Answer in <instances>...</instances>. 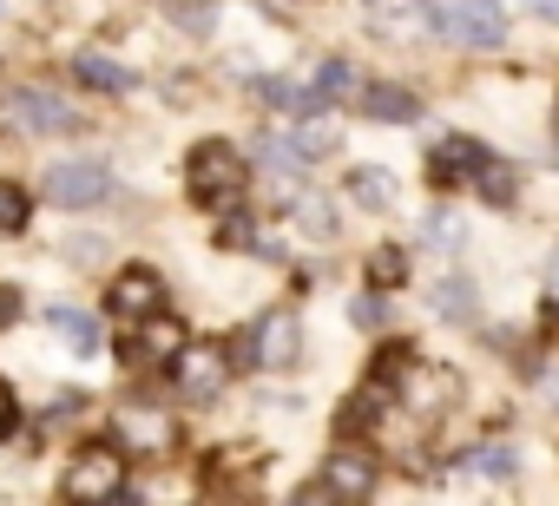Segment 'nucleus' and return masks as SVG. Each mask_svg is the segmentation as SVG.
Here are the masks:
<instances>
[{"label": "nucleus", "mask_w": 559, "mask_h": 506, "mask_svg": "<svg viewBox=\"0 0 559 506\" xmlns=\"http://www.w3.org/2000/svg\"><path fill=\"white\" fill-rule=\"evenodd\" d=\"M243 152L230 145V138H204L191 158H185V191L198 197V204H230V197H243Z\"/></svg>", "instance_id": "obj_1"}, {"label": "nucleus", "mask_w": 559, "mask_h": 506, "mask_svg": "<svg viewBox=\"0 0 559 506\" xmlns=\"http://www.w3.org/2000/svg\"><path fill=\"white\" fill-rule=\"evenodd\" d=\"M60 493H67V506H112L126 493V454L119 447L73 454V467L60 473Z\"/></svg>", "instance_id": "obj_2"}, {"label": "nucleus", "mask_w": 559, "mask_h": 506, "mask_svg": "<svg viewBox=\"0 0 559 506\" xmlns=\"http://www.w3.org/2000/svg\"><path fill=\"white\" fill-rule=\"evenodd\" d=\"M237 356H243L250 369H290V362L304 356V323H297V310H263V316L237 336Z\"/></svg>", "instance_id": "obj_3"}, {"label": "nucleus", "mask_w": 559, "mask_h": 506, "mask_svg": "<svg viewBox=\"0 0 559 506\" xmlns=\"http://www.w3.org/2000/svg\"><path fill=\"white\" fill-rule=\"evenodd\" d=\"M230 349H217V342H191L178 362H171V382H178V401H191V408H211V401H224V388H230Z\"/></svg>", "instance_id": "obj_4"}, {"label": "nucleus", "mask_w": 559, "mask_h": 506, "mask_svg": "<svg viewBox=\"0 0 559 506\" xmlns=\"http://www.w3.org/2000/svg\"><path fill=\"white\" fill-rule=\"evenodd\" d=\"M40 191H47L60 210H93V204H106V197H112V171H106V165H93V158H60V165H47Z\"/></svg>", "instance_id": "obj_5"}, {"label": "nucleus", "mask_w": 559, "mask_h": 506, "mask_svg": "<svg viewBox=\"0 0 559 506\" xmlns=\"http://www.w3.org/2000/svg\"><path fill=\"white\" fill-rule=\"evenodd\" d=\"M428 21L461 40V47H500L507 40V14L500 8H474V0H454V8H428Z\"/></svg>", "instance_id": "obj_6"}, {"label": "nucleus", "mask_w": 559, "mask_h": 506, "mask_svg": "<svg viewBox=\"0 0 559 506\" xmlns=\"http://www.w3.org/2000/svg\"><path fill=\"white\" fill-rule=\"evenodd\" d=\"M185 349H191L185 323H178V316H152V323H139V329H132V342H126V369H145V362H178Z\"/></svg>", "instance_id": "obj_7"}, {"label": "nucleus", "mask_w": 559, "mask_h": 506, "mask_svg": "<svg viewBox=\"0 0 559 506\" xmlns=\"http://www.w3.org/2000/svg\"><path fill=\"white\" fill-rule=\"evenodd\" d=\"M8 112H14V125H21V132H34V138H40V132H73V125H80V112H73L60 93H47V86L14 93V106H8Z\"/></svg>", "instance_id": "obj_8"}, {"label": "nucleus", "mask_w": 559, "mask_h": 506, "mask_svg": "<svg viewBox=\"0 0 559 506\" xmlns=\"http://www.w3.org/2000/svg\"><path fill=\"white\" fill-rule=\"evenodd\" d=\"M158 303H165V284H158V270L132 264V270H119V277H112V310H119V316H132V323H152V316H165Z\"/></svg>", "instance_id": "obj_9"}, {"label": "nucleus", "mask_w": 559, "mask_h": 506, "mask_svg": "<svg viewBox=\"0 0 559 506\" xmlns=\"http://www.w3.org/2000/svg\"><path fill=\"white\" fill-rule=\"evenodd\" d=\"M112 427H119V441L139 447V454H171V447H178V421L158 414V408H119Z\"/></svg>", "instance_id": "obj_10"}, {"label": "nucleus", "mask_w": 559, "mask_h": 506, "mask_svg": "<svg viewBox=\"0 0 559 506\" xmlns=\"http://www.w3.org/2000/svg\"><path fill=\"white\" fill-rule=\"evenodd\" d=\"M73 80L93 86V93H132V86H139V73H132L126 60H112L106 47H80V53H73Z\"/></svg>", "instance_id": "obj_11"}, {"label": "nucleus", "mask_w": 559, "mask_h": 506, "mask_svg": "<svg viewBox=\"0 0 559 506\" xmlns=\"http://www.w3.org/2000/svg\"><path fill=\"white\" fill-rule=\"evenodd\" d=\"M47 329L73 349V356H99V316L93 310H73V303H53L47 310Z\"/></svg>", "instance_id": "obj_12"}, {"label": "nucleus", "mask_w": 559, "mask_h": 506, "mask_svg": "<svg viewBox=\"0 0 559 506\" xmlns=\"http://www.w3.org/2000/svg\"><path fill=\"white\" fill-rule=\"evenodd\" d=\"M467 171H487V152H480L474 138H441V145L428 152V178H435V184L467 178Z\"/></svg>", "instance_id": "obj_13"}, {"label": "nucleus", "mask_w": 559, "mask_h": 506, "mask_svg": "<svg viewBox=\"0 0 559 506\" xmlns=\"http://www.w3.org/2000/svg\"><path fill=\"white\" fill-rule=\"evenodd\" d=\"M343 191H349V197H356V204H362V210H389V204H395V191H402V184H395V171H382V165H356V171H349V184H343Z\"/></svg>", "instance_id": "obj_14"}, {"label": "nucleus", "mask_w": 559, "mask_h": 506, "mask_svg": "<svg viewBox=\"0 0 559 506\" xmlns=\"http://www.w3.org/2000/svg\"><path fill=\"white\" fill-rule=\"evenodd\" d=\"M330 493H349V499H362L369 486H376V467H369V454L362 447H343L336 460H330V480H323Z\"/></svg>", "instance_id": "obj_15"}, {"label": "nucleus", "mask_w": 559, "mask_h": 506, "mask_svg": "<svg viewBox=\"0 0 559 506\" xmlns=\"http://www.w3.org/2000/svg\"><path fill=\"white\" fill-rule=\"evenodd\" d=\"M362 112L369 119H389V125H408V119H421V99L408 86H369L362 93Z\"/></svg>", "instance_id": "obj_16"}, {"label": "nucleus", "mask_w": 559, "mask_h": 506, "mask_svg": "<svg viewBox=\"0 0 559 506\" xmlns=\"http://www.w3.org/2000/svg\"><path fill=\"white\" fill-rule=\"evenodd\" d=\"M435 316H448V323H474V316H480V290H474V277H441V284H435Z\"/></svg>", "instance_id": "obj_17"}, {"label": "nucleus", "mask_w": 559, "mask_h": 506, "mask_svg": "<svg viewBox=\"0 0 559 506\" xmlns=\"http://www.w3.org/2000/svg\"><path fill=\"white\" fill-rule=\"evenodd\" d=\"M395 284H408V250H402V243L369 250V290L382 297V290H395Z\"/></svg>", "instance_id": "obj_18"}, {"label": "nucleus", "mask_w": 559, "mask_h": 506, "mask_svg": "<svg viewBox=\"0 0 559 506\" xmlns=\"http://www.w3.org/2000/svg\"><path fill=\"white\" fill-rule=\"evenodd\" d=\"M257 99L284 106V112H317V106H323L317 86H297V80H257Z\"/></svg>", "instance_id": "obj_19"}, {"label": "nucleus", "mask_w": 559, "mask_h": 506, "mask_svg": "<svg viewBox=\"0 0 559 506\" xmlns=\"http://www.w3.org/2000/svg\"><path fill=\"white\" fill-rule=\"evenodd\" d=\"M330 152H336V132H330V125H297V132L284 138V158H304V165H310V158H330Z\"/></svg>", "instance_id": "obj_20"}, {"label": "nucleus", "mask_w": 559, "mask_h": 506, "mask_svg": "<svg viewBox=\"0 0 559 506\" xmlns=\"http://www.w3.org/2000/svg\"><path fill=\"white\" fill-rule=\"evenodd\" d=\"M27 217H34V197L14 178H0V230H27Z\"/></svg>", "instance_id": "obj_21"}, {"label": "nucleus", "mask_w": 559, "mask_h": 506, "mask_svg": "<svg viewBox=\"0 0 559 506\" xmlns=\"http://www.w3.org/2000/svg\"><path fill=\"white\" fill-rule=\"evenodd\" d=\"M171 14V27H185V34H211V21H217V8H204V0H198V8H185V0H178V8H165Z\"/></svg>", "instance_id": "obj_22"}, {"label": "nucleus", "mask_w": 559, "mask_h": 506, "mask_svg": "<svg viewBox=\"0 0 559 506\" xmlns=\"http://www.w3.org/2000/svg\"><path fill=\"white\" fill-rule=\"evenodd\" d=\"M428 237H435V250H448V257H454V250H461V217L454 210H435L428 217Z\"/></svg>", "instance_id": "obj_23"}, {"label": "nucleus", "mask_w": 559, "mask_h": 506, "mask_svg": "<svg viewBox=\"0 0 559 506\" xmlns=\"http://www.w3.org/2000/svg\"><path fill=\"white\" fill-rule=\"evenodd\" d=\"M217 243H224V250H263V243H257V224H250V217H224Z\"/></svg>", "instance_id": "obj_24"}, {"label": "nucleus", "mask_w": 559, "mask_h": 506, "mask_svg": "<svg viewBox=\"0 0 559 506\" xmlns=\"http://www.w3.org/2000/svg\"><path fill=\"white\" fill-rule=\"evenodd\" d=\"M349 323H356V329H382V323H389V303L369 290V297H356V303H349Z\"/></svg>", "instance_id": "obj_25"}, {"label": "nucleus", "mask_w": 559, "mask_h": 506, "mask_svg": "<svg viewBox=\"0 0 559 506\" xmlns=\"http://www.w3.org/2000/svg\"><path fill=\"white\" fill-rule=\"evenodd\" d=\"M480 197H487V204H513V171L487 165V171H480Z\"/></svg>", "instance_id": "obj_26"}, {"label": "nucleus", "mask_w": 559, "mask_h": 506, "mask_svg": "<svg viewBox=\"0 0 559 506\" xmlns=\"http://www.w3.org/2000/svg\"><path fill=\"white\" fill-rule=\"evenodd\" d=\"M349 86H356V67L330 60V67H323V86H317V99H336V93H349Z\"/></svg>", "instance_id": "obj_27"}, {"label": "nucleus", "mask_w": 559, "mask_h": 506, "mask_svg": "<svg viewBox=\"0 0 559 506\" xmlns=\"http://www.w3.org/2000/svg\"><path fill=\"white\" fill-rule=\"evenodd\" d=\"M474 467H480L487 480H507V473H513V454H507V447H480V454H474Z\"/></svg>", "instance_id": "obj_28"}, {"label": "nucleus", "mask_w": 559, "mask_h": 506, "mask_svg": "<svg viewBox=\"0 0 559 506\" xmlns=\"http://www.w3.org/2000/svg\"><path fill=\"white\" fill-rule=\"evenodd\" d=\"M99 250H106V237H67V257L73 264H99Z\"/></svg>", "instance_id": "obj_29"}, {"label": "nucleus", "mask_w": 559, "mask_h": 506, "mask_svg": "<svg viewBox=\"0 0 559 506\" xmlns=\"http://www.w3.org/2000/svg\"><path fill=\"white\" fill-rule=\"evenodd\" d=\"M14 323H21V290L0 284V329H14Z\"/></svg>", "instance_id": "obj_30"}, {"label": "nucleus", "mask_w": 559, "mask_h": 506, "mask_svg": "<svg viewBox=\"0 0 559 506\" xmlns=\"http://www.w3.org/2000/svg\"><path fill=\"white\" fill-rule=\"evenodd\" d=\"M290 506H336V493L317 480V486H297V499H290Z\"/></svg>", "instance_id": "obj_31"}, {"label": "nucleus", "mask_w": 559, "mask_h": 506, "mask_svg": "<svg viewBox=\"0 0 559 506\" xmlns=\"http://www.w3.org/2000/svg\"><path fill=\"white\" fill-rule=\"evenodd\" d=\"M8 427H14V388L0 382V434H8Z\"/></svg>", "instance_id": "obj_32"}, {"label": "nucleus", "mask_w": 559, "mask_h": 506, "mask_svg": "<svg viewBox=\"0 0 559 506\" xmlns=\"http://www.w3.org/2000/svg\"><path fill=\"white\" fill-rule=\"evenodd\" d=\"M546 290H552V310H559V257H552V270H546Z\"/></svg>", "instance_id": "obj_33"}, {"label": "nucleus", "mask_w": 559, "mask_h": 506, "mask_svg": "<svg viewBox=\"0 0 559 506\" xmlns=\"http://www.w3.org/2000/svg\"><path fill=\"white\" fill-rule=\"evenodd\" d=\"M539 14H546V21H559V8H539Z\"/></svg>", "instance_id": "obj_34"}, {"label": "nucleus", "mask_w": 559, "mask_h": 506, "mask_svg": "<svg viewBox=\"0 0 559 506\" xmlns=\"http://www.w3.org/2000/svg\"><path fill=\"white\" fill-rule=\"evenodd\" d=\"M552 132H559V106H552Z\"/></svg>", "instance_id": "obj_35"}, {"label": "nucleus", "mask_w": 559, "mask_h": 506, "mask_svg": "<svg viewBox=\"0 0 559 506\" xmlns=\"http://www.w3.org/2000/svg\"><path fill=\"white\" fill-rule=\"evenodd\" d=\"M112 506H119V499H112Z\"/></svg>", "instance_id": "obj_36"}]
</instances>
